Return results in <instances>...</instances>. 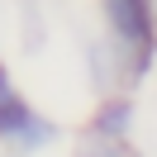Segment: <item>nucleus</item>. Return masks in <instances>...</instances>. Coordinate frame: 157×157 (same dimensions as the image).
Masks as SVG:
<instances>
[{
    "label": "nucleus",
    "instance_id": "f257e3e1",
    "mask_svg": "<svg viewBox=\"0 0 157 157\" xmlns=\"http://www.w3.org/2000/svg\"><path fill=\"white\" fill-rule=\"evenodd\" d=\"M0 138H10L14 147H43L52 138V124L48 119H38L29 105H24V95L14 90V81H10V71L0 67Z\"/></svg>",
    "mask_w": 157,
    "mask_h": 157
},
{
    "label": "nucleus",
    "instance_id": "7ed1b4c3",
    "mask_svg": "<svg viewBox=\"0 0 157 157\" xmlns=\"http://www.w3.org/2000/svg\"><path fill=\"white\" fill-rule=\"evenodd\" d=\"M128 119H133V105H128V100H105V105L95 109V119H90V133L124 143V133H128Z\"/></svg>",
    "mask_w": 157,
    "mask_h": 157
},
{
    "label": "nucleus",
    "instance_id": "20e7f679",
    "mask_svg": "<svg viewBox=\"0 0 157 157\" xmlns=\"http://www.w3.org/2000/svg\"><path fill=\"white\" fill-rule=\"evenodd\" d=\"M76 157H133L124 143H114V138H100V133H86L76 143Z\"/></svg>",
    "mask_w": 157,
    "mask_h": 157
},
{
    "label": "nucleus",
    "instance_id": "f03ea898",
    "mask_svg": "<svg viewBox=\"0 0 157 157\" xmlns=\"http://www.w3.org/2000/svg\"><path fill=\"white\" fill-rule=\"evenodd\" d=\"M105 24L133 57L152 52V0H100Z\"/></svg>",
    "mask_w": 157,
    "mask_h": 157
}]
</instances>
